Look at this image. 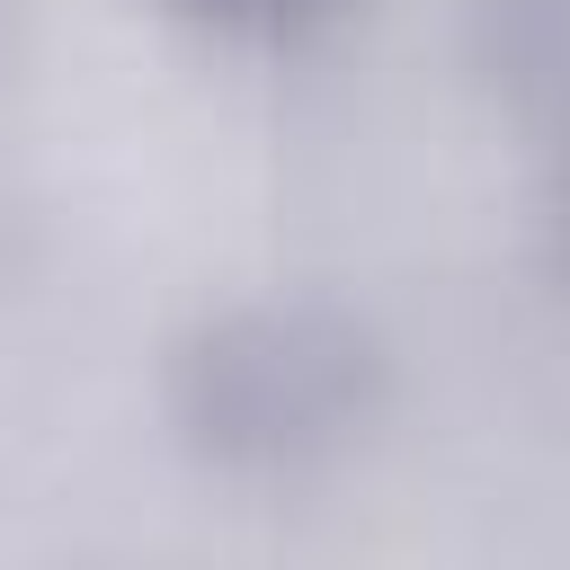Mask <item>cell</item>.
<instances>
[{
	"label": "cell",
	"mask_w": 570,
	"mask_h": 570,
	"mask_svg": "<svg viewBox=\"0 0 570 570\" xmlns=\"http://www.w3.org/2000/svg\"><path fill=\"white\" fill-rule=\"evenodd\" d=\"M214 9H294V0H214Z\"/></svg>",
	"instance_id": "obj_1"
}]
</instances>
